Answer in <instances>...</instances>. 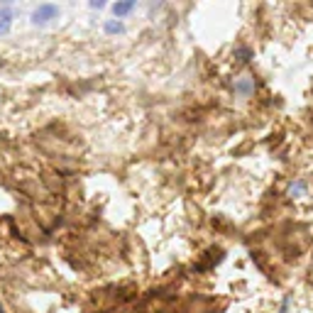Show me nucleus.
I'll use <instances>...</instances> for the list:
<instances>
[{"label": "nucleus", "mask_w": 313, "mask_h": 313, "mask_svg": "<svg viewBox=\"0 0 313 313\" xmlns=\"http://www.w3.org/2000/svg\"><path fill=\"white\" fill-rule=\"evenodd\" d=\"M289 306H291V299L286 296V299L281 301V306H279V311H277V313H289Z\"/></svg>", "instance_id": "4"}, {"label": "nucleus", "mask_w": 313, "mask_h": 313, "mask_svg": "<svg viewBox=\"0 0 313 313\" xmlns=\"http://www.w3.org/2000/svg\"><path fill=\"white\" fill-rule=\"evenodd\" d=\"M103 5H105L103 0H91V8H93V10H101Z\"/></svg>", "instance_id": "6"}, {"label": "nucleus", "mask_w": 313, "mask_h": 313, "mask_svg": "<svg viewBox=\"0 0 313 313\" xmlns=\"http://www.w3.org/2000/svg\"><path fill=\"white\" fill-rule=\"evenodd\" d=\"M303 189H306V184H303V181H299L296 186H291V193H299V191H303Z\"/></svg>", "instance_id": "7"}, {"label": "nucleus", "mask_w": 313, "mask_h": 313, "mask_svg": "<svg viewBox=\"0 0 313 313\" xmlns=\"http://www.w3.org/2000/svg\"><path fill=\"white\" fill-rule=\"evenodd\" d=\"M103 30H105L108 34H120L125 27H123V23H115V20H110V23L103 25Z\"/></svg>", "instance_id": "3"}, {"label": "nucleus", "mask_w": 313, "mask_h": 313, "mask_svg": "<svg viewBox=\"0 0 313 313\" xmlns=\"http://www.w3.org/2000/svg\"><path fill=\"white\" fill-rule=\"evenodd\" d=\"M56 15H59V8H56V5H39V8L32 12V23L44 25V23H49V20H54Z\"/></svg>", "instance_id": "1"}, {"label": "nucleus", "mask_w": 313, "mask_h": 313, "mask_svg": "<svg viewBox=\"0 0 313 313\" xmlns=\"http://www.w3.org/2000/svg\"><path fill=\"white\" fill-rule=\"evenodd\" d=\"M132 10H135L132 0H127V3H115V5H113V12H115L118 17H123V15H127V12H132Z\"/></svg>", "instance_id": "2"}, {"label": "nucleus", "mask_w": 313, "mask_h": 313, "mask_svg": "<svg viewBox=\"0 0 313 313\" xmlns=\"http://www.w3.org/2000/svg\"><path fill=\"white\" fill-rule=\"evenodd\" d=\"M250 88H252V83H250V81H242V83H237V91H240V93H247Z\"/></svg>", "instance_id": "5"}]
</instances>
